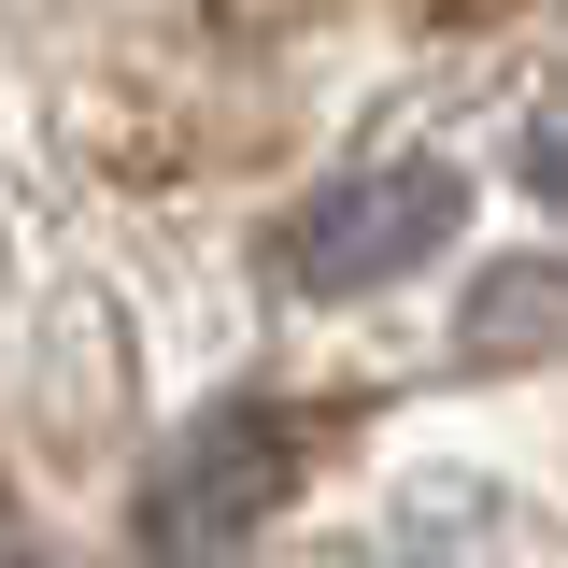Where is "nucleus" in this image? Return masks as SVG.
<instances>
[{"mask_svg":"<svg viewBox=\"0 0 568 568\" xmlns=\"http://www.w3.org/2000/svg\"><path fill=\"white\" fill-rule=\"evenodd\" d=\"M298 469H313V426L284 413V398H227V413H200L171 455H156V484H142V555H156V568L242 555V540L284 511Z\"/></svg>","mask_w":568,"mask_h":568,"instance_id":"nucleus-1","label":"nucleus"},{"mask_svg":"<svg viewBox=\"0 0 568 568\" xmlns=\"http://www.w3.org/2000/svg\"><path fill=\"white\" fill-rule=\"evenodd\" d=\"M455 213H469V185L426 171V156L355 171V185H327V200H298V227H284V284H298V298H369V284L426 271V256L455 242Z\"/></svg>","mask_w":568,"mask_h":568,"instance_id":"nucleus-2","label":"nucleus"},{"mask_svg":"<svg viewBox=\"0 0 568 568\" xmlns=\"http://www.w3.org/2000/svg\"><path fill=\"white\" fill-rule=\"evenodd\" d=\"M540 342H568V284L555 271H497L469 298V355H540Z\"/></svg>","mask_w":568,"mask_h":568,"instance_id":"nucleus-3","label":"nucleus"},{"mask_svg":"<svg viewBox=\"0 0 568 568\" xmlns=\"http://www.w3.org/2000/svg\"><path fill=\"white\" fill-rule=\"evenodd\" d=\"M526 185L568 213V114H540V129H526Z\"/></svg>","mask_w":568,"mask_h":568,"instance_id":"nucleus-4","label":"nucleus"}]
</instances>
